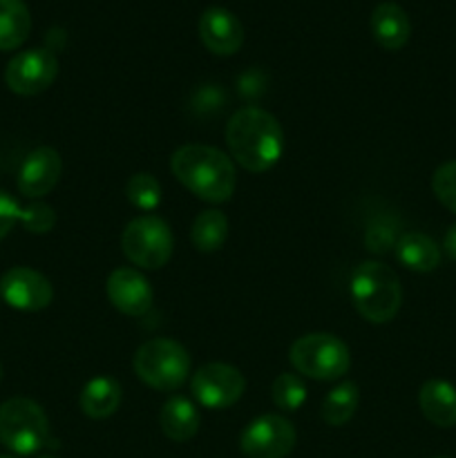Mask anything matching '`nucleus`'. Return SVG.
Returning <instances> with one entry per match:
<instances>
[{
  "label": "nucleus",
  "instance_id": "obj_1",
  "mask_svg": "<svg viewBox=\"0 0 456 458\" xmlns=\"http://www.w3.org/2000/svg\"><path fill=\"white\" fill-rule=\"evenodd\" d=\"M226 143L231 157L249 173H266L284 152V132L271 112L241 107L228 119Z\"/></svg>",
  "mask_w": 456,
  "mask_h": 458
},
{
  "label": "nucleus",
  "instance_id": "obj_2",
  "mask_svg": "<svg viewBox=\"0 0 456 458\" xmlns=\"http://www.w3.org/2000/svg\"><path fill=\"white\" fill-rule=\"evenodd\" d=\"M170 170L182 186L208 204H224L235 191V165L213 146L188 143L177 148L170 157Z\"/></svg>",
  "mask_w": 456,
  "mask_h": 458
},
{
  "label": "nucleus",
  "instance_id": "obj_3",
  "mask_svg": "<svg viewBox=\"0 0 456 458\" xmlns=\"http://www.w3.org/2000/svg\"><path fill=\"white\" fill-rule=\"evenodd\" d=\"M351 302L371 325H384L396 318L402 304V286L396 273L383 262H362L351 273Z\"/></svg>",
  "mask_w": 456,
  "mask_h": 458
},
{
  "label": "nucleus",
  "instance_id": "obj_4",
  "mask_svg": "<svg viewBox=\"0 0 456 458\" xmlns=\"http://www.w3.org/2000/svg\"><path fill=\"white\" fill-rule=\"evenodd\" d=\"M134 374L156 392H177L190 374V356L177 340L155 338L134 353Z\"/></svg>",
  "mask_w": 456,
  "mask_h": 458
},
{
  "label": "nucleus",
  "instance_id": "obj_5",
  "mask_svg": "<svg viewBox=\"0 0 456 458\" xmlns=\"http://www.w3.org/2000/svg\"><path fill=\"white\" fill-rule=\"evenodd\" d=\"M0 443L21 456L36 454L49 443V420L31 398H9L0 405Z\"/></svg>",
  "mask_w": 456,
  "mask_h": 458
},
{
  "label": "nucleus",
  "instance_id": "obj_6",
  "mask_svg": "<svg viewBox=\"0 0 456 458\" xmlns=\"http://www.w3.org/2000/svg\"><path fill=\"white\" fill-rule=\"evenodd\" d=\"M291 365L307 378H342L351 367V353L340 338L331 334H307L291 347Z\"/></svg>",
  "mask_w": 456,
  "mask_h": 458
},
{
  "label": "nucleus",
  "instance_id": "obj_7",
  "mask_svg": "<svg viewBox=\"0 0 456 458\" xmlns=\"http://www.w3.org/2000/svg\"><path fill=\"white\" fill-rule=\"evenodd\" d=\"M121 249L134 267L155 271L165 267L173 258V231L156 215H141L125 226L121 235Z\"/></svg>",
  "mask_w": 456,
  "mask_h": 458
},
{
  "label": "nucleus",
  "instance_id": "obj_8",
  "mask_svg": "<svg viewBox=\"0 0 456 458\" xmlns=\"http://www.w3.org/2000/svg\"><path fill=\"white\" fill-rule=\"evenodd\" d=\"M190 392L192 398L208 410H228L244 396L246 378L228 362H208L195 371Z\"/></svg>",
  "mask_w": 456,
  "mask_h": 458
},
{
  "label": "nucleus",
  "instance_id": "obj_9",
  "mask_svg": "<svg viewBox=\"0 0 456 458\" xmlns=\"http://www.w3.org/2000/svg\"><path fill=\"white\" fill-rule=\"evenodd\" d=\"M298 434L280 414H264L244 428L240 447L249 458H284L293 452Z\"/></svg>",
  "mask_w": 456,
  "mask_h": 458
},
{
  "label": "nucleus",
  "instance_id": "obj_10",
  "mask_svg": "<svg viewBox=\"0 0 456 458\" xmlns=\"http://www.w3.org/2000/svg\"><path fill=\"white\" fill-rule=\"evenodd\" d=\"M58 61L49 49H25L7 63L4 83L13 94L36 97L56 81Z\"/></svg>",
  "mask_w": 456,
  "mask_h": 458
},
{
  "label": "nucleus",
  "instance_id": "obj_11",
  "mask_svg": "<svg viewBox=\"0 0 456 458\" xmlns=\"http://www.w3.org/2000/svg\"><path fill=\"white\" fill-rule=\"evenodd\" d=\"M0 295L18 311H43L52 304L54 289L43 273L27 267H13L0 277Z\"/></svg>",
  "mask_w": 456,
  "mask_h": 458
},
{
  "label": "nucleus",
  "instance_id": "obj_12",
  "mask_svg": "<svg viewBox=\"0 0 456 458\" xmlns=\"http://www.w3.org/2000/svg\"><path fill=\"white\" fill-rule=\"evenodd\" d=\"M106 291L112 307L130 318L146 316L152 309V302H155L150 282L137 268L121 267L112 271L106 282Z\"/></svg>",
  "mask_w": 456,
  "mask_h": 458
},
{
  "label": "nucleus",
  "instance_id": "obj_13",
  "mask_svg": "<svg viewBox=\"0 0 456 458\" xmlns=\"http://www.w3.org/2000/svg\"><path fill=\"white\" fill-rule=\"evenodd\" d=\"M63 173V159L54 148L40 146L31 150L18 170V191L30 199H40L56 188Z\"/></svg>",
  "mask_w": 456,
  "mask_h": 458
},
{
  "label": "nucleus",
  "instance_id": "obj_14",
  "mask_svg": "<svg viewBox=\"0 0 456 458\" xmlns=\"http://www.w3.org/2000/svg\"><path fill=\"white\" fill-rule=\"evenodd\" d=\"M199 38L217 56H231L244 45V27L228 9L208 7L199 18Z\"/></svg>",
  "mask_w": 456,
  "mask_h": 458
},
{
  "label": "nucleus",
  "instance_id": "obj_15",
  "mask_svg": "<svg viewBox=\"0 0 456 458\" xmlns=\"http://www.w3.org/2000/svg\"><path fill=\"white\" fill-rule=\"evenodd\" d=\"M371 34L383 49L396 52L411 36V22L405 9L396 3H380L371 13Z\"/></svg>",
  "mask_w": 456,
  "mask_h": 458
},
{
  "label": "nucleus",
  "instance_id": "obj_16",
  "mask_svg": "<svg viewBox=\"0 0 456 458\" xmlns=\"http://www.w3.org/2000/svg\"><path fill=\"white\" fill-rule=\"evenodd\" d=\"M418 405L425 419L436 428H454L456 425V387L447 380H427L420 387Z\"/></svg>",
  "mask_w": 456,
  "mask_h": 458
},
{
  "label": "nucleus",
  "instance_id": "obj_17",
  "mask_svg": "<svg viewBox=\"0 0 456 458\" xmlns=\"http://www.w3.org/2000/svg\"><path fill=\"white\" fill-rule=\"evenodd\" d=\"M121 401H123V389H121L119 380L112 378V376H97L89 383H85L79 405L85 416L94 420H103L110 419L119 410Z\"/></svg>",
  "mask_w": 456,
  "mask_h": 458
},
{
  "label": "nucleus",
  "instance_id": "obj_18",
  "mask_svg": "<svg viewBox=\"0 0 456 458\" xmlns=\"http://www.w3.org/2000/svg\"><path fill=\"white\" fill-rule=\"evenodd\" d=\"M201 416L197 411L195 403L183 396H174L161 407L159 411V428L170 441L186 443L199 432Z\"/></svg>",
  "mask_w": 456,
  "mask_h": 458
},
{
  "label": "nucleus",
  "instance_id": "obj_19",
  "mask_svg": "<svg viewBox=\"0 0 456 458\" xmlns=\"http://www.w3.org/2000/svg\"><path fill=\"white\" fill-rule=\"evenodd\" d=\"M396 258L410 271L429 273L441 264V249L425 233H405L396 242Z\"/></svg>",
  "mask_w": 456,
  "mask_h": 458
},
{
  "label": "nucleus",
  "instance_id": "obj_20",
  "mask_svg": "<svg viewBox=\"0 0 456 458\" xmlns=\"http://www.w3.org/2000/svg\"><path fill=\"white\" fill-rule=\"evenodd\" d=\"M31 31V13L22 0H0V52L21 47Z\"/></svg>",
  "mask_w": 456,
  "mask_h": 458
},
{
  "label": "nucleus",
  "instance_id": "obj_21",
  "mask_svg": "<svg viewBox=\"0 0 456 458\" xmlns=\"http://www.w3.org/2000/svg\"><path fill=\"white\" fill-rule=\"evenodd\" d=\"M228 237V217L217 208L204 210L195 217L190 228V242L199 253H215Z\"/></svg>",
  "mask_w": 456,
  "mask_h": 458
},
{
  "label": "nucleus",
  "instance_id": "obj_22",
  "mask_svg": "<svg viewBox=\"0 0 456 458\" xmlns=\"http://www.w3.org/2000/svg\"><path fill=\"white\" fill-rule=\"evenodd\" d=\"M358 398H360V394H358V385L353 380L340 383L322 401V420L326 425H331V428H342V425H347L353 419V414H356Z\"/></svg>",
  "mask_w": 456,
  "mask_h": 458
},
{
  "label": "nucleus",
  "instance_id": "obj_23",
  "mask_svg": "<svg viewBox=\"0 0 456 458\" xmlns=\"http://www.w3.org/2000/svg\"><path fill=\"white\" fill-rule=\"evenodd\" d=\"M125 197L134 208L150 213L161 204V186L150 173H137L125 183Z\"/></svg>",
  "mask_w": 456,
  "mask_h": 458
},
{
  "label": "nucleus",
  "instance_id": "obj_24",
  "mask_svg": "<svg viewBox=\"0 0 456 458\" xmlns=\"http://www.w3.org/2000/svg\"><path fill=\"white\" fill-rule=\"evenodd\" d=\"M271 398L277 410L298 411L307 401V385L298 374H280L273 380Z\"/></svg>",
  "mask_w": 456,
  "mask_h": 458
},
{
  "label": "nucleus",
  "instance_id": "obj_25",
  "mask_svg": "<svg viewBox=\"0 0 456 458\" xmlns=\"http://www.w3.org/2000/svg\"><path fill=\"white\" fill-rule=\"evenodd\" d=\"M432 191L447 210L456 213V161L438 165L432 177Z\"/></svg>",
  "mask_w": 456,
  "mask_h": 458
},
{
  "label": "nucleus",
  "instance_id": "obj_26",
  "mask_svg": "<svg viewBox=\"0 0 456 458\" xmlns=\"http://www.w3.org/2000/svg\"><path fill=\"white\" fill-rule=\"evenodd\" d=\"M21 222L34 235H45L56 224V213H54L52 206L43 204V201H34V204L25 206L21 210Z\"/></svg>",
  "mask_w": 456,
  "mask_h": 458
},
{
  "label": "nucleus",
  "instance_id": "obj_27",
  "mask_svg": "<svg viewBox=\"0 0 456 458\" xmlns=\"http://www.w3.org/2000/svg\"><path fill=\"white\" fill-rule=\"evenodd\" d=\"M367 249L374 250V253H387L392 246H396V231H393V224L389 219H376L369 226L365 237Z\"/></svg>",
  "mask_w": 456,
  "mask_h": 458
},
{
  "label": "nucleus",
  "instance_id": "obj_28",
  "mask_svg": "<svg viewBox=\"0 0 456 458\" xmlns=\"http://www.w3.org/2000/svg\"><path fill=\"white\" fill-rule=\"evenodd\" d=\"M21 206L13 199L9 192L0 191V240L9 235V231L13 228V224L21 222Z\"/></svg>",
  "mask_w": 456,
  "mask_h": 458
},
{
  "label": "nucleus",
  "instance_id": "obj_29",
  "mask_svg": "<svg viewBox=\"0 0 456 458\" xmlns=\"http://www.w3.org/2000/svg\"><path fill=\"white\" fill-rule=\"evenodd\" d=\"M443 249H445L447 258L456 262V224H452L445 233V240H443Z\"/></svg>",
  "mask_w": 456,
  "mask_h": 458
},
{
  "label": "nucleus",
  "instance_id": "obj_30",
  "mask_svg": "<svg viewBox=\"0 0 456 458\" xmlns=\"http://www.w3.org/2000/svg\"><path fill=\"white\" fill-rule=\"evenodd\" d=\"M38 458H58V456H52V454H43V456H38Z\"/></svg>",
  "mask_w": 456,
  "mask_h": 458
},
{
  "label": "nucleus",
  "instance_id": "obj_31",
  "mask_svg": "<svg viewBox=\"0 0 456 458\" xmlns=\"http://www.w3.org/2000/svg\"><path fill=\"white\" fill-rule=\"evenodd\" d=\"M0 380H3V365H0Z\"/></svg>",
  "mask_w": 456,
  "mask_h": 458
},
{
  "label": "nucleus",
  "instance_id": "obj_32",
  "mask_svg": "<svg viewBox=\"0 0 456 458\" xmlns=\"http://www.w3.org/2000/svg\"><path fill=\"white\" fill-rule=\"evenodd\" d=\"M0 458H13V456H7V454H0Z\"/></svg>",
  "mask_w": 456,
  "mask_h": 458
},
{
  "label": "nucleus",
  "instance_id": "obj_33",
  "mask_svg": "<svg viewBox=\"0 0 456 458\" xmlns=\"http://www.w3.org/2000/svg\"><path fill=\"white\" fill-rule=\"evenodd\" d=\"M434 458H447V456H434Z\"/></svg>",
  "mask_w": 456,
  "mask_h": 458
}]
</instances>
